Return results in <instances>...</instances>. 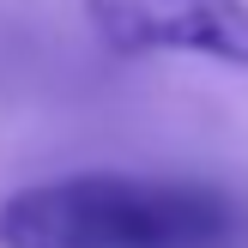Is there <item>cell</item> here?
<instances>
[{"instance_id": "7a4b0ae2", "label": "cell", "mask_w": 248, "mask_h": 248, "mask_svg": "<svg viewBox=\"0 0 248 248\" xmlns=\"http://www.w3.org/2000/svg\"><path fill=\"white\" fill-rule=\"evenodd\" d=\"M115 55H182L248 73V0H85Z\"/></svg>"}, {"instance_id": "6da1fadb", "label": "cell", "mask_w": 248, "mask_h": 248, "mask_svg": "<svg viewBox=\"0 0 248 248\" xmlns=\"http://www.w3.org/2000/svg\"><path fill=\"white\" fill-rule=\"evenodd\" d=\"M0 248H248V200L212 176L79 170L12 188Z\"/></svg>"}]
</instances>
